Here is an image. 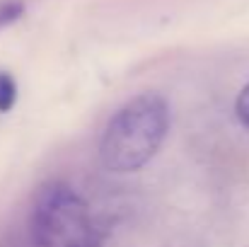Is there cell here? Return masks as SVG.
<instances>
[{"label":"cell","mask_w":249,"mask_h":247,"mask_svg":"<svg viewBox=\"0 0 249 247\" xmlns=\"http://www.w3.org/2000/svg\"><path fill=\"white\" fill-rule=\"evenodd\" d=\"M169 131V104L158 92H141L128 99L109 119L102 141L99 160L109 172L126 174L148 165Z\"/></svg>","instance_id":"1"},{"label":"cell","mask_w":249,"mask_h":247,"mask_svg":"<svg viewBox=\"0 0 249 247\" xmlns=\"http://www.w3.org/2000/svg\"><path fill=\"white\" fill-rule=\"evenodd\" d=\"M29 235L34 247H94L97 233L83 196L63 184L49 182L39 187L32 213Z\"/></svg>","instance_id":"2"},{"label":"cell","mask_w":249,"mask_h":247,"mask_svg":"<svg viewBox=\"0 0 249 247\" xmlns=\"http://www.w3.org/2000/svg\"><path fill=\"white\" fill-rule=\"evenodd\" d=\"M17 102V82L7 71H0V114H7Z\"/></svg>","instance_id":"3"},{"label":"cell","mask_w":249,"mask_h":247,"mask_svg":"<svg viewBox=\"0 0 249 247\" xmlns=\"http://www.w3.org/2000/svg\"><path fill=\"white\" fill-rule=\"evenodd\" d=\"M24 12V2L22 0H2L0 2V29L10 27L12 22H17Z\"/></svg>","instance_id":"4"},{"label":"cell","mask_w":249,"mask_h":247,"mask_svg":"<svg viewBox=\"0 0 249 247\" xmlns=\"http://www.w3.org/2000/svg\"><path fill=\"white\" fill-rule=\"evenodd\" d=\"M235 112L240 116V121L249 126V85L242 87V92L237 95V102H235Z\"/></svg>","instance_id":"5"}]
</instances>
